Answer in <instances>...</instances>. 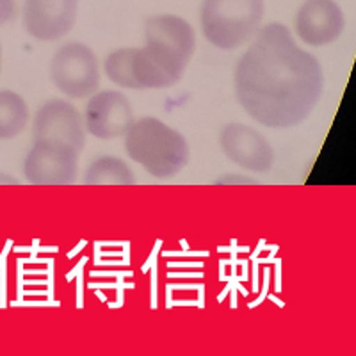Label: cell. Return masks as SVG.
<instances>
[{"mask_svg":"<svg viewBox=\"0 0 356 356\" xmlns=\"http://www.w3.org/2000/svg\"><path fill=\"white\" fill-rule=\"evenodd\" d=\"M344 27V13L335 0H305L294 18L296 36L316 49L335 43Z\"/></svg>","mask_w":356,"mask_h":356,"instance_id":"cell-10","label":"cell"},{"mask_svg":"<svg viewBox=\"0 0 356 356\" xmlns=\"http://www.w3.org/2000/svg\"><path fill=\"white\" fill-rule=\"evenodd\" d=\"M145 40H155L170 44L187 61L193 59L196 50V33L189 22L177 15H155L146 18Z\"/></svg>","mask_w":356,"mask_h":356,"instance_id":"cell-12","label":"cell"},{"mask_svg":"<svg viewBox=\"0 0 356 356\" xmlns=\"http://www.w3.org/2000/svg\"><path fill=\"white\" fill-rule=\"evenodd\" d=\"M0 73H2V44H0Z\"/></svg>","mask_w":356,"mask_h":356,"instance_id":"cell-19","label":"cell"},{"mask_svg":"<svg viewBox=\"0 0 356 356\" xmlns=\"http://www.w3.org/2000/svg\"><path fill=\"white\" fill-rule=\"evenodd\" d=\"M79 0H25L24 27L43 43L59 41L77 22Z\"/></svg>","mask_w":356,"mask_h":356,"instance_id":"cell-11","label":"cell"},{"mask_svg":"<svg viewBox=\"0 0 356 356\" xmlns=\"http://www.w3.org/2000/svg\"><path fill=\"white\" fill-rule=\"evenodd\" d=\"M50 77L63 95L73 100H82L97 93L100 88V65L88 44L72 41L59 47L54 54Z\"/></svg>","mask_w":356,"mask_h":356,"instance_id":"cell-4","label":"cell"},{"mask_svg":"<svg viewBox=\"0 0 356 356\" xmlns=\"http://www.w3.org/2000/svg\"><path fill=\"white\" fill-rule=\"evenodd\" d=\"M86 186H134L136 177L123 159L102 155L89 164L84 175Z\"/></svg>","mask_w":356,"mask_h":356,"instance_id":"cell-13","label":"cell"},{"mask_svg":"<svg viewBox=\"0 0 356 356\" xmlns=\"http://www.w3.org/2000/svg\"><path fill=\"white\" fill-rule=\"evenodd\" d=\"M79 155L70 145L34 141L24 161L25 180L33 186H70L79 177Z\"/></svg>","mask_w":356,"mask_h":356,"instance_id":"cell-5","label":"cell"},{"mask_svg":"<svg viewBox=\"0 0 356 356\" xmlns=\"http://www.w3.org/2000/svg\"><path fill=\"white\" fill-rule=\"evenodd\" d=\"M235 98L267 129H292L314 113L324 89L319 61L296 43L284 24L260 27L234 72Z\"/></svg>","mask_w":356,"mask_h":356,"instance_id":"cell-1","label":"cell"},{"mask_svg":"<svg viewBox=\"0 0 356 356\" xmlns=\"http://www.w3.org/2000/svg\"><path fill=\"white\" fill-rule=\"evenodd\" d=\"M216 186H260L255 178L246 177V175H222L216 178Z\"/></svg>","mask_w":356,"mask_h":356,"instance_id":"cell-16","label":"cell"},{"mask_svg":"<svg viewBox=\"0 0 356 356\" xmlns=\"http://www.w3.org/2000/svg\"><path fill=\"white\" fill-rule=\"evenodd\" d=\"M264 13V0H203L202 33L216 49H241L259 33Z\"/></svg>","mask_w":356,"mask_h":356,"instance_id":"cell-3","label":"cell"},{"mask_svg":"<svg viewBox=\"0 0 356 356\" xmlns=\"http://www.w3.org/2000/svg\"><path fill=\"white\" fill-rule=\"evenodd\" d=\"M0 186H20V182H18L15 177H9V175H6V173H0Z\"/></svg>","mask_w":356,"mask_h":356,"instance_id":"cell-18","label":"cell"},{"mask_svg":"<svg viewBox=\"0 0 356 356\" xmlns=\"http://www.w3.org/2000/svg\"><path fill=\"white\" fill-rule=\"evenodd\" d=\"M17 15V4L15 0H0V25L8 24Z\"/></svg>","mask_w":356,"mask_h":356,"instance_id":"cell-17","label":"cell"},{"mask_svg":"<svg viewBox=\"0 0 356 356\" xmlns=\"http://www.w3.org/2000/svg\"><path fill=\"white\" fill-rule=\"evenodd\" d=\"M33 138L34 141H54L70 145L81 154L86 146L84 120L70 102H44L34 116Z\"/></svg>","mask_w":356,"mask_h":356,"instance_id":"cell-9","label":"cell"},{"mask_svg":"<svg viewBox=\"0 0 356 356\" xmlns=\"http://www.w3.org/2000/svg\"><path fill=\"white\" fill-rule=\"evenodd\" d=\"M222 154L235 166L255 173H269L275 164V150L264 134L244 123H228L219 132Z\"/></svg>","mask_w":356,"mask_h":356,"instance_id":"cell-7","label":"cell"},{"mask_svg":"<svg viewBox=\"0 0 356 356\" xmlns=\"http://www.w3.org/2000/svg\"><path fill=\"white\" fill-rule=\"evenodd\" d=\"M189 63L170 44L146 40L145 47L134 49L132 73L141 89H166L182 81Z\"/></svg>","mask_w":356,"mask_h":356,"instance_id":"cell-6","label":"cell"},{"mask_svg":"<svg viewBox=\"0 0 356 356\" xmlns=\"http://www.w3.org/2000/svg\"><path fill=\"white\" fill-rule=\"evenodd\" d=\"M123 138L127 155L159 180L177 177L189 164L186 138L159 118L136 120Z\"/></svg>","mask_w":356,"mask_h":356,"instance_id":"cell-2","label":"cell"},{"mask_svg":"<svg viewBox=\"0 0 356 356\" xmlns=\"http://www.w3.org/2000/svg\"><path fill=\"white\" fill-rule=\"evenodd\" d=\"M27 102L11 89H0V141L18 138L29 125Z\"/></svg>","mask_w":356,"mask_h":356,"instance_id":"cell-14","label":"cell"},{"mask_svg":"<svg viewBox=\"0 0 356 356\" xmlns=\"http://www.w3.org/2000/svg\"><path fill=\"white\" fill-rule=\"evenodd\" d=\"M136 122L129 98L120 91H97L86 104L84 127L97 139H116L125 136Z\"/></svg>","mask_w":356,"mask_h":356,"instance_id":"cell-8","label":"cell"},{"mask_svg":"<svg viewBox=\"0 0 356 356\" xmlns=\"http://www.w3.org/2000/svg\"><path fill=\"white\" fill-rule=\"evenodd\" d=\"M132 56L134 49H118L107 56L104 63V72L109 77L111 82H114L120 88L127 89H141L138 81L134 79L132 73Z\"/></svg>","mask_w":356,"mask_h":356,"instance_id":"cell-15","label":"cell"}]
</instances>
